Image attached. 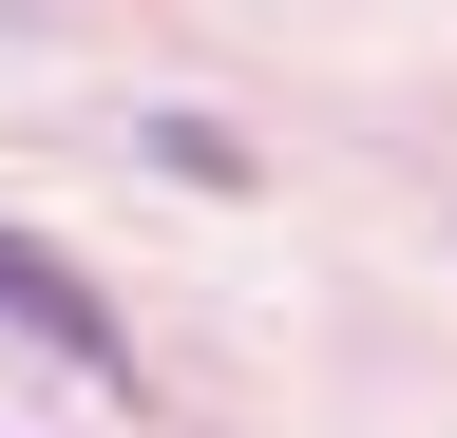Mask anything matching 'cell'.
<instances>
[{
    "mask_svg": "<svg viewBox=\"0 0 457 438\" xmlns=\"http://www.w3.org/2000/svg\"><path fill=\"white\" fill-rule=\"evenodd\" d=\"M0 324H20L38 362H77V381H134V324H114V286L77 248H38V229H0Z\"/></svg>",
    "mask_w": 457,
    "mask_h": 438,
    "instance_id": "6da1fadb",
    "label": "cell"
},
{
    "mask_svg": "<svg viewBox=\"0 0 457 438\" xmlns=\"http://www.w3.org/2000/svg\"><path fill=\"white\" fill-rule=\"evenodd\" d=\"M134 153H153V172H171V191H248V134H228V115H153Z\"/></svg>",
    "mask_w": 457,
    "mask_h": 438,
    "instance_id": "7a4b0ae2",
    "label": "cell"
}]
</instances>
